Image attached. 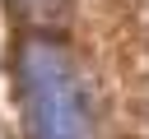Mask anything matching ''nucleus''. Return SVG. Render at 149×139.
<instances>
[{
	"label": "nucleus",
	"mask_w": 149,
	"mask_h": 139,
	"mask_svg": "<svg viewBox=\"0 0 149 139\" xmlns=\"http://www.w3.org/2000/svg\"><path fill=\"white\" fill-rule=\"evenodd\" d=\"M14 74H19V107L28 139H93L88 97L65 46L47 37H23Z\"/></svg>",
	"instance_id": "nucleus-1"
}]
</instances>
